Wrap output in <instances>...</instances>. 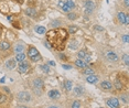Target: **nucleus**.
<instances>
[{"instance_id": "09e8293b", "label": "nucleus", "mask_w": 129, "mask_h": 108, "mask_svg": "<svg viewBox=\"0 0 129 108\" xmlns=\"http://www.w3.org/2000/svg\"><path fill=\"white\" fill-rule=\"evenodd\" d=\"M16 1H18V2H20V3L23 2V0H16Z\"/></svg>"}, {"instance_id": "7ed1b4c3", "label": "nucleus", "mask_w": 129, "mask_h": 108, "mask_svg": "<svg viewBox=\"0 0 129 108\" xmlns=\"http://www.w3.org/2000/svg\"><path fill=\"white\" fill-rule=\"evenodd\" d=\"M107 105L109 108H119V100L115 97H111L107 100Z\"/></svg>"}, {"instance_id": "2f4dec72", "label": "nucleus", "mask_w": 129, "mask_h": 108, "mask_svg": "<svg viewBox=\"0 0 129 108\" xmlns=\"http://www.w3.org/2000/svg\"><path fill=\"white\" fill-rule=\"evenodd\" d=\"M39 60H41L40 54H39V55H36V56H34V57H31V61L32 62H36V61H39Z\"/></svg>"}, {"instance_id": "7c9ffc66", "label": "nucleus", "mask_w": 129, "mask_h": 108, "mask_svg": "<svg viewBox=\"0 0 129 108\" xmlns=\"http://www.w3.org/2000/svg\"><path fill=\"white\" fill-rule=\"evenodd\" d=\"M84 74H88V75H92V74H93V69H90V68H86L85 71H84Z\"/></svg>"}, {"instance_id": "2eb2a0df", "label": "nucleus", "mask_w": 129, "mask_h": 108, "mask_svg": "<svg viewBox=\"0 0 129 108\" xmlns=\"http://www.w3.org/2000/svg\"><path fill=\"white\" fill-rule=\"evenodd\" d=\"M16 61L17 62H22V61H26V54L23 52H21V53H18L16 55Z\"/></svg>"}, {"instance_id": "f3484780", "label": "nucleus", "mask_w": 129, "mask_h": 108, "mask_svg": "<svg viewBox=\"0 0 129 108\" xmlns=\"http://www.w3.org/2000/svg\"><path fill=\"white\" fill-rule=\"evenodd\" d=\"M10 49V44L8 42H1L0 43V50H2V51H7V50Z\"/></svg>"}, {"instance_id": "e433bc0d", "label": "nucleus", "mask_w": 129, "mask_h": 108, "mask_svg": "<svg viewBox=\"0 0 129 108\" xmlns=\"http://www.w3.org/2000/svg\"><path fill=\"white\" fill-rule=\"evenodd\" d=\"M63 68L64 69H71L72 66H71V65H63Z\"/></svg>"}, {"instance_id": "9d476101", "label": "nucleus", "mask_w": 129, "mask_h": 108, "mask_svg": "<svg viewBox=\"0 0 129 108\" xmlns=\"http://www.w3.org/2000/svg\"><path fill=\"white\" fill-rule=\"evenodd\" d=\"M26 14L29 15V17H31V18H34V17H36V10L34 9V8H28L26 10Z\"/></svg>"}, {"instance_id": "f257e3e1", "label": "nucleus", "mask_w": 129, "mask_h": 108, "mask_svg": "<svg viewBox=\"0 0 129 108\" xmlns=\"http://www.w3.org/2000/svg\"><path fill=\"white\" fill-rule=\"evenodd\" d=\"M67 34L68 33L65 29H53V30L47 32L48 43L51 44V47H54L56 50H63L65 42L67 40Z\"/></svg>"}, {"instance_id": "393cba45", "label": "nucleus", "mask_w": 129, "mask_h": 108, "mask_svg": "<svg viewBox=\"0 0 129 108\" xmlns=\"http://www.w3.org/2000/svg\"><path fill=\"white\" fill-rule=\"evenodd\" d=\"M77 30H78V28L76 26H71L70 28H68V32H70V33H75V32H77Z\"/></svg>"}, {"instance_id": "c85d7f7f", "label": "nucleus", "mask_w": 129, "mask_h": 108, "mask_svg": "<svg viewBox=\"0 0 129 108\" xmlns=\"http://www.w3.org/2000/svg\"><path fill=\"white\" fill-rule=\"evenodd\" d=\"M6 100H7V96L2 95V94H0V104H2V103H5Z\"/></svg>"}, {"instance_id": "8fccbe9b", "label": "nucleus", "mask_w": 129, "mask_h": 108, "mask_svg": "<svg viewBox=\"0 0 129 108\" xmlns=\"http://www.w3.org/2000/svg\"><path fill=\"white\" fill-rule=\"evenodd\" d=\"M49 108H57V107H55V106H51V107H49Z\"/></svg>"}, {"instance_id": "a18cd8bd", "label": "nucleus", "mask_w": 129, "mask_h": 108, "mask_svg": "<svg viewBox=\"0 0 129 108\" xmlns=\"http://www.w3.org/2000/svg\"><path fill=\"white\" fill-rule=\"evenodd\" d=\"M8 20H9V21L12 20V17H11V15H8Z\"/></svg>"}, {"instance_id": "4c0bfd02", "label": "nucleus", "mask_w": 129, "mask_h": 108, "mask_svg": "<svg viewBox=\"0 0 129 108\" xmlns=\"http://www.w3.org/2000/svg\"><path fill=\"white\" fill-rule=\"evenodd\" d=\"M57 5H59V7H61V8H62V7H63V5H64V1H62V0H60V1H59V3H57Z\"/></svg>"}, {"instance_id": "dca6fc26", "label": "nucleus", "mask_w": 129, "mask_h": 108, "mask_svg": "<svg viewBox=\"0 0 129 108\" xmlns=\"http://www.w3.org/2000/svg\"><path fill=\"white\" fill-rule=\"evenodd\" d=\"M34 30H35L36 33H39V34H43L47 32L45 28H44V27H41V26H36L35 28H34Z\"/></svg>"}, {"instance_id": "b1692460", "label": "nucleus", "mask_w": 129, "mask_h": 108, "mask_svg": "<svg viewBox=\"0 0 129 108\" xmlns=\"http://www.w3.org/2000/svg\"><path fill=\"white\" fill-rule=\"evenodd\" d=\"M24 51V45H21V44H19V45L16 46V52L17 53H21V52Z\"/></svg>"}, {"instance_id": "1a4fd4ad", "label": "nucleus", "mask_w": 129, "mask_h": 108, "mask_svg": "<svg viewBox=\"0 0 129 108\" xmlns=\"http://www.w3.org/2000/svg\"><path fill=\"white\" fill-rule=\"evenodd\" d=\"M36 55H39V51L35 49V47H33V46H31L30 49H29V52H28V56L31 59V57H34L36 56Z\"/></svg>"}, {"instance_id": "f8f14e48", "label": "nucleus", "mask_w": 129, "mask_h": 108, "mask_svg": "<svg viewBox=\"0 0 129 108\" xmlns=\"http://www.w3.org/2000/svg\"><path fill=\"white\" fill-rule=\"evenodd\" d=\"M101 86L104 88V89H111L113 84H111L110 82H108V81H104V82H102Z\"/></svg>"}, {"instance_id": "37998d69", "label": "nucleus", "mask_w": 129, "mask_h": 108, "mask_svg": "<svg viewBox=\"0 0 129 108\" xmlns=\"http://www.w3.org/2000/svg\"><path fill=\"white\" fill-rule=\"evenodd\" d=\"M129 0H125V5H126V7H128L129 6V2H128Z\"/></svg>"}, {"instance_id": "f704fd0d", "label": "nucleus", "mask_w": 129, "mask_h": 108, "mask_svg": "<svg viewBox=\"0 0 129 108\" xmlns=\"http://www.w3.org/2000/svg\"><path fill=\"white\" fill-rule=\"evenodd\" d=\"M51 24H52V27H54V28H56V27H60V21H53Z\"/></svg>"}, {"instance_id": "72a5a7b5", "label": "nucleus", "mask_w": 129, "mask_h": 108, "mask_svg": "<svg viewBox=\"0 0 129 108\" xmlns=\"http://www.w3.org/2000/svg\"><path fill=\"white\" fill-rule=\"evenodd\" d=\"M62 10H63V11H65V12H68V11H70L71 9H70V8H68V7H67V6L64 3V5H63V7H62Z\"/></svg>"}, {"instance_id": "c03bdc74", "label": "nucleus", "mask_w": 129, "mask_h": 108, "mask_svg": "<svg viewBox=\"0 0 129 108\" xmlns=\"http://www.w3.org/2000/svg\"><path fill=\"white\" fill-rule=\"evenodd\" d=\"M3 89H5V92H7V93H9V92H10L8 87H5V88H3Z\"/></svg>"}, {"instance_id": "79ce46f5", "label": "nucleus", "mask_w": 129, "mask_h": 108, "mask_svg": "<svg viewBox=\"0 0 129 108\" xmlns=\"http://www.w3.org/2000/svg\"><path fill=\"white\" fill-rule=\"evenodd\" d=\"M60 57H61L62 60H65V59H66V57H65L64 55H63V54H60Z\"/></svg>"}, {"instance_id": "a878e982", "label": "nucleus", "mask_w": 129, "mask_h": 108, "mask_svg": "<svg viewBox=\"0 0 129 108\" xmlns=\"http://www.w3.org/2000/svg\"><path fill=\"white\" fill-rule=\"evenodd\" d=\"M86 56H87V54L85 53V51H80L78 52V57H80V59H85Z\"/></svg>"}, {"instance_id": "a211bd4d", "label": "nucleus", "mask_w": 129, "mask_h": 108, "mask_svg": "<svg viewBox=\"0 0 129 108\" xmlns=\"http://www.w3.org/2000/svg\"><path fill=\"white\" fill-rule=\"evenodd\" d=\"M68 46H70L72 50H75V49H77V46H78V42L76 41V40H72V41L68 43Z\"/></svg>"}, {"instance_id": "473e14b6", "label": "nucleus", "mask_w": 129, "mask_h": 108, "mask_svg": "<svg viewBox=\"0 0 129 108\" xmlns=\"http://www.w3.org/2000/svg\"><path fill=\"white\" fill-rule=\"evenodd\" d=\"M122 59H124V61H125V64L128 65V64H129V61H128V54H125Z\"/></svg>"}, {"instance_id": "39448f33", "label": "nucleus", "mask_w": 129, "mask_h": 108, "mask_svg": "<svg viewBox=\"0 0 129 108\" xmlns=\"http://www.w3.org/2000/svg\"><path fill=\"white\" fill-rule=\"evenodd\" d=\"M85 8H86V11H87L88 13H90L94 9H95V3H94L93 1L88 0V1H86L85 2Z\"/></svg>"}, {"instance_id": "cd10ccee", "label": "nucleus", "mask_w": 129, "mask_h": 108, "mask_svg": "<svg viewBox=\"0 0 129 108\" xmlns=\"http://www.w3.org/2000/svg\"><path fill=\"white\" fill-rule=\"evenodd\" d=\"M80 107H81V103L80 101H77V100L72 104V108H80Z\"/></svg>"}, {"instance_id": "4be33fe9", "label": "nucleus", "mask_w": 129, "mask_h": 108, "mask_svg": "<svg viewBox=\"0 0 129 108\" xmlns=\"http://www.w3.org/2000/svg\"><path fill=\"white\" fill-rule=\"evenodd\" d=\"M65 5L70 8V9H74V8H75V3H74V1H73V0H67L66 2H65Z\"/></svg>"}, {"instance_id": "bb28decb", "label": "nucleus", "mask_w": 129, "mask_h": 108, "mask_svg": "<svg viewBox=\"0 0 129 108\" xmlns=\"http://www.w3.org/2000/svg\"><path fill=\"white\" fill-rule=\"evenodd\" d=\"M41 69L44 73H50V68L48 65H41Z\"/></svg>"}, {"instance_id": "6ab92c4d", "label": "nucleus", "mask_w": 129, "mask_h": 108, "mask_svg": "<svg viewBox=\"0 0 129 108\" xmlns=\"http://www.w3.org/2000/svg\"><path fill=\"white\" fill-rule=\"evenodd\" d=\"M117 17H118V20L120 23H125V19H126V14H125L124 12H118V14H117Z\"/></svg>"}, {"instance_id": "c756f323", "label": "nucleus", "mask_w": 129, "mask_h": 108, "mask_svg": "<svg viewBox=\"0 0 129 108\" xmlns=\"http://www.w3.org/2000/svg\"><path fill=\"white\" fill-rule=\"evenodd\" d=\"M76 17H77V15L75 14V13H68V19H71V20H75Z\"/></svg>"}, {"instance_id": "6e6552de", "label": "nucleus", "mask_w": 129, "mask_h": 108, "mask_svg": "<svg viewBox=\"0 0 129 108\" xmlns=\"http://www.w3.org/2000/svg\"><path fill=\"white\" fill-rule=\"evenodd\" d=\"M60 96H61V94H60V92L57 89H52L49 92V97L52 98V99H56Z\"/></svg>"}, {"instance_id": "20e7f679", "label": "nucleus", "mask_w": 129, "mask_h": 108, "mask_svg": "<svg viewBox=\"0 0 129 108\" xmlns=\"http://www.w3.org/2000/svg\"><path fill=\"white\" fill-rule=\"evenodd\" d=\"M28 68H29V65H28V63H27L26 61L20 62V64H19V67H18L19 73H21V74H24V73L28 72Z\"/></svg>"}, {"instance_id": "aec40b11", "label": "nucleus", "mask_w": 129, "mask_h": 108, "mask_svg": "<svg viewBox=\"0 0 129 108\" xmlns=\"http://www.w3.org/2000/svg\"><path fill=\"white\" fill-rule=\"evenodd\" d=\"M115 87H116L118 90L122 89V84H121L120 80H116V81H115Z\"/></svg>"}, {"instance_id": "ea45409f", "label": "nucleus", "mask_w": 129, "mask_h": 108, "mask_svg": "<svg viewBox=\"0 0 129 108\" xmlns=\"http://www.w3.org/2000/svg\"><path fill=\"white\" fill-rule=\"evenodd\" d=\"M124 42H128V35H124Z\"/></svg>"}, {"instance_id": "de8ad7c7", "label": "nucleus", "mask_w": 129, "mask_h": 108, "mask_svg": "<svg viewBox=\"0 0 129 108\" xmlns=\"http://www.w3.org/2000/svg\"><path fill=\"white\" fill-rule=\"evenodd\" d=\"M3 82H5V77H2V78L0 80V83H3Z\"/></svg>"}, {"instance_id": "412c9836", "label": "nucleus", "mask_w": 129, "mask_h": 108, "mask_svg": "<svg viewBox=\"0 0 129 108\" xmlns=\"http://www.w3.org/2000/svg\"><path fill=\"white\" fill-rule=\"evenodd\" d=\"M64 87H65V89L68 92V90H71L72 89V82L71 81H66L65 82V84H64Z\"/></svg>"}, {"instance_id": "58836bf2", "label": "nucleus", "mask_w": 129, "mask_h": 108, "mask_svg": "<svg viewBox=\"0 0 129 108\" xmlns=\"http://www.w3.org/2000/svg\"><path fill=\"white\" fill-rule=\"evenodd\" d=\"M49 64L52 65V66H55V62H54V61H50V62H49Z\"/></svg>"}, {"instance_id": "4468645a", "label": "nucleus", "mask_w": 129, "mask_h": 108, "mask_svg": "<svg viewBox=\"0 0 129 108\" xmlns=\"http://www.w3.org/2000/svg\"><path fill=\"white\" fill-rule=\"evenodd\" d=\"M6 67L8 69H12L16 67V60H10V61L7 62V64H6Z\"/></svg>"}, {"instance_id": "ddd939ff", "label": "nucleus", "mask_w": 129, "mask_h": 108, "mask_svg": "<svg viewBox=\"0 0 129 108\" xmlns=\"http://www.w3.org/2000/svg\"><path fill=\"white\" fill-rule=\"evenodd\" d=\"M75 65L77 67H81V68H84V67L87 66V63H86V62H83L81 59H78L75 61Z\"/></svg>"}, {"instance_id": "3c124183", "label": "nucleus", "mask_w": 129, "mask_h": 108, "mask_svg": "<svg viewBox=\"0 0 129 108\" xmlns=\"http://www.w3.org/2000/svg\"><path fill=\"white\" fill-rule=\"evenodd\" d=\"M99 108H103V107H99Z\"/></svg>"}, {"instance_id": "a19ab883", "label": "nucleus", "mask_w": 129, "mask_h": 108, "mask_svg": "<svg viewBox=\"0 0 129 108\" xmlns=\"http://www.w3.org/2000/svg\"><path fill=\"white\" fill-rule=\"evenodd\" d=\"M45 46H47L48 49H51V45H50V44L48 43V42H45Z\"/></svg>"}, {"instance_id": "423d86ee", "label": "nucleus", "mask_w": 129, "mask_h": 108, "mask_svg": "<svg viewBox=\"0 0 129 108\" xmlns=\"http://www.w3.org/2000/svg\"><path fill=\"white\" fill-rule=\"evenodd\" d=\"M106 57L108 59V61L110 62H117L118 61V56H117L116 53H114V52H108V53L106 54Z\"/></svg>"}, {"instance_id": "5701e85b", "label": "nucleus", "mask_w": 129, "mask_h": 108, "mask_svg": "<svg viewBox=\"0 0 129 108\" xmlns=\"http://www.w3.org/2000/svg\"><path fill=\"white\" fill-rule=\"evenodd\" d=\"M74 92H75L76 95H81V94H83V87L82 86H76L75 89H74Z\"/></svg>"}, {"instance_id": "49530a36", "label": "nucleus", "mask_w": 129, "mask_h": 108, "mask_svg": "<svg viewBox=\"0 0 129 108\" xmlns=\"http://www.w3.org/2000/svg\"><path fill=\"white\" fill-rule=\"evenodd\" d=\"M17 108H28V107H26V106H18Z\"/></svg>"}, {"instance_id": "f03ea898", "label": "nucleus", "mask_w": 129, "mask_h": 108, "mask_svg": "<svg viewBox=\"0 0 129 108\" xmlns=\"http://www.w3.org/2000/svg\"><path fill=\"white\" fill-rule=\"evenodd\" d=\"M18 99L20 100V101L27 103V101H30V100H31V96H30V94H29L28 92H20L18 94Z\"/></svg>"}, {"instance_id": "c9c22d12", "label": "nucleus", "mask_w": 129, "mask_h": 108, "mask_svg": "<svg viewBox=\"0 0 129 108\" xmlns=\"http://www.w3.org/2000/svg\"><path fill=\"white\" fill-rule=\"evenodd\" d=\"M94 28H95L96 30H98V31H103V30H104V29L102 28L101 26H95V27H94Z\"/></svg>"}, {"instance_id": "9b49d317", "label": "nucleus", "mask_w": 129, "mask_h": 108, "mask_svg": "<svg viewBox=\"0 0 129 108\" xmlns=\"http://www.w3.org/2000/svg\"><path fill=\"white\" fill-rule=\"evenodd\" d=\"M86 81H87L89 84H96V83H97V81H98V77L92 74V75H89V76H87Z\"/></svg>"}, {"instance_id": "0eeeda50", "label": "nucleus", "mask_w": 129, "mask_h": 108, "mask_svg": "<svg viewBox=\"0 0 129 108\" xmlns=\"http://www.w3.org/2000/svg\"><path fill=\"white\" fill-rule=\"evenodd\" d=\"M33 86L36 88V89H41V88H43L44 84H43V81L41 80V78H36V80L33 81Z\"/></svg>"}]
</instances>
